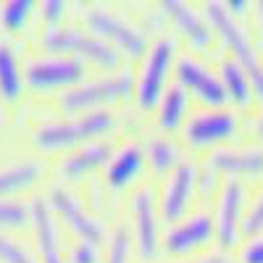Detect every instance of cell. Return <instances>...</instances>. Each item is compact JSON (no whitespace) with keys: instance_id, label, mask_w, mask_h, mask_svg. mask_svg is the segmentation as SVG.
<instances>
[{"instance_id":"obj_33","label":"cell","mask_w":263,"mask_h":263,"mask_svg":"<svg viewBox=\"0 0 263 263\" xmlns=\"http://www.w3.org/2000/svg\"><path fill=\"white\" fill-rule=\"evenodd\" d=\"M227 6V11L237 18V16H242L245 13V8H248V3H242V0H229V3H224Z\"/></svg>"},{"instance_id":"obj_10","label":"cell","mask_w":263,"mask_h":263,"mask_svg":"<svg viewBox=\"0 0 263 263\" xmlns=\"http://www.w3.org/2000/svg\"><path fill=\"white\" fill-rule=\"evenodd\" d=\"M177 79L187 92H192L197 100H203L211 108H221L227 103L224 84L216 74H211L205 66H200L192 58H179L177 63Z\"/></svg>"},{"instance_id":"obj_5","label":"cell","mask_w":263,"mask_h":263,"mask_svg":"<svg viewBox=\"0 0 263 263\" xmlns=\"http://www.w3.org/2000/svg\"><path fill=\"white\" fill-rule=\"evenodd\" d=\"M171 61H174V42L171 40L153 42L137 79V100L142 108H153L156 103H161L163 84L171 71Z\"/></svg>"},{"instance_id":"obj_25","label":"cell","mask_w":263,"mask_h":263,"mask_svg":"<svg viewBox=\"0 0 263 263\" xmlns=\"http://www.w3.org/2000/svg\"><path fill=\"white\" fill-rule=\"evenodd\" d=\"M29 11H32L29 0H11V3H3L0 6V24H3L6 32H18L24 27Z\"/></svg>"},{"instance_id":"obj_22","label":"cell","mask_w":263,"mask_h":263,"mask_svg":"<svg viewBox=\"0 0 263 263\" xmlns=\"http://www.w3.org/2000/svg\"><path fill=\"white\" fill-rule=\"evenodd\" d=\"M40 163L34 161H24V163H16V166H8L0 171V200H3L6 195L11 192H18V190H24L29 184L37 182L40 177Z\"/></svg>"},{"instance_id":"obj_17","label":"cell","mask_w":263,"mask_h":263,"mask_svg":"<svg viewBox=\"0 0 263 263\" xmlns=\"http://www.w3.org/2000/svg\"><path fill=\"white\" fill-rule=\"evenodd\" d=\"M171 18H174V24L179 27V32L190 40V45H195L197 50H203L211 45V27L205 24V21L195 13V8H190L187 3H182V0H166V3L161 6Z\"/></svg>"},{"instance_id":"obj_30","label":"cell","mask_w":263,"mask_h":263,"mask_svg":"<svg viewBox=\"0 0 263 263\" xmlns=\"http://www.w3.org/2000/svg\"><path fill=\"white\" fill-rule=\"evenodd\" d=\"M66 16V3L63 0H45L42 3V18L50 24V29H55Z\"/></svg>"},{"instance_id":"obj_34","label":"cell","mask_w":263,"mask_h":263,"mask_svg":"<svg viewBox=\"0 0 263 263\" xmlns=\"http://www.w3.org/2000/svg\"><path fill=\"white\" fill-rule=\"evenodd\" d=\"M190 263H229L224 255H205V258H197V260H190Z\"/></svg>"},{"instance_id":"obj_8","label":"cell","mask_w":263,"mask_h":263,"mask_svg":"<svg viewBox=\"0 0 263 263\" xmlns=\"http://www.w3.org/2000/svg\"><path fill=\"white\" fill-rule=\"evenodd\" d=\"M84 79V66L74 58H50L34 61L27 69V84L32 90H55V87H71Z\"/></svg>"},{"instance_id":"obj_1","label":"cell","mask_w":263,"mask_h":263,"mask_svg":"<svg viewBox=\"0 0 263 263\" xmlns=\"http://www.w3.org/2000/svg\"><path fill=\"white\" fill-rule=\"evenodd\" d=\"M205 18H208V27H213V32L224 40V45L229 48L234 61L248 71L250 84H253V95L263 103V66H260L258 55L253 53V45H250L248 34L242 32V27L234 21V16L227 11L224 3H208Z\"/></svg>"},{"instance_id":"obj_31","label":"cell","mask_w":263,"mask_h":263,"mask_svg":"<svg viewBox=\"0 0 263 263\" xmlns=\"http://www.w3.org/2000/svg\"><path fill=\"white\" fill-rule=\"evenodd\" d=\"M239 263H263V234L245 242L242 253H239Z\"/></svg>"},{"instance_id":"obj_6","label":"cell","mask_w":263,"mask_h":263,"mask_svg":"<svg viewBox=\"0 0 263 263\" xmlns=\"http://www.w3.org/2000/svg\"><path fill=\"white\" fill-rule=\"evenodd\" d=\"M234 132H237V116L227 108H211V111H203L195 119H190V124L184 126V137L192 147H211L234 137Z\"/></svg>"},{"instance_id":"obj_15","label":"cell","mask_w":263,"mask_h":263,"mask_svg":"<svg viewBox=\"0 0 263 263\" xmlns=\"http://www.w3.org/2000/svg\"><path fill=\"white\" fill-rule=\"evenodd\" d=\"M211 171L229 177H260L263 174V150H216L208 161Z\"/></svg>"},{"instance_id":"obj_29","label":"cell","mask_w":263,"mask_h":263,"mask_svg":"<svg viewBox=\"0 0 263 263\" xmlns=\"http://www.w3.org/2000/svg\"><path fill=\"white\" fill-rule=\"evenodd\" d=\"M105 263H129V237H126L124 229H116L114 232Z\"/></svg>"},{"instance_id":"obj_3","label":"cell","mask_w":263,"mask_h":263,"mask_svg":"<svg viewBox=\"0 0 263 263\" xmlns=\"http://www.w3.org/2000/svg\"><path fill=\"white\" fill-rule=\"evenodd\" d=\"M42 45L53 53H77V55H84L87 61H92L103 69H116L121 63L116 48H111L105 40L100 37H92V34H84L74 27H55V29H48Z\"/></svg>"},{"instance_id":"obj_23","label":"cell","mask_w":263,"mask_h":263,"mask_svg":"<svg viewBox=\"0 0 263 263\" xmlns=\"http://www.w3.org/2000/svg\"><path fill=\"white\" fill-rule=\"evenodd\" d=\"M21 87H24V82H21L16 55L6 42H0V98L16 100L21 95Z\"/></svg>"},{"instance_id":"obj_35","label":"cell","mask_w":263,"mask_h":263,"mask_svg":"<svg viewBox=\"0 0 263 263\" xmlns=\"http://www.w3.org/2000/svg\"><path fill=\"white\" fill-rule=\"evenodd\" d=\"M255 8H258V11H255V13H258V29H260V34H263V0H260Z\"/></svg>"},{"instance_id":"obj_24","label":"cell","mask_w":263,"mask_h":263,"mask_svg":"<svg viewBox=\"0 0 263 263\" xmlns=\"http://www.w3.org/2000/svg\"><path fill=\"white\" fill-rule=\"evenodd\" d=\"M177 147H174L168 140H153L150 142V150H147V161L153 166V171L156 174H168L179 166L177 161Z\"/></svg>"},{"instance_id":"obj_20","label":"cell","mask_w":263,"mask_h":263,"mask_svg":"<svg viewBox=\"0 0 263 263\" xmlns=\"http://www.w3.org/2000/svg\"><path fill=\"white\" fill-rule=\"evenodd\" d=\"M218 79H221V84H224L227 100H232V103L239 105V108L250 105V100H253V84H250V77H248V71H245L234 58L221 63V77H218Z\"/></svg>"},{"instance_id":"obj_16","label":"cell","mask_w":263,"mask_h":263,"mask_svg":"<svg viewBox=\"0 0 263 263\" xmlns=\"http://www.w3.org/2000/svg\"><path fill=\"white\" fill-rule=\"evenodd\" d=\"M32 224H34L37 250H40L42 263H63L53 213H50V208L45 205V200H42V197H34V200H32Z\"/></svg>"},{"instance_id":"obj_21","label":"cell","mask_w":263,"mask_h":263,"mask_svg":"<svg viewBox=\"0 0 263 263\" xmlns=\"http://www.w3.org/2000/svg\"><path fill=\"white\" fill-rule=\"evenodd\" d=\"M184 111H187V90L182 84H174L163 92L161 103H158V121L166 132H174L182 119H184Z\"/></svg>"},{"instance_id":"obj_4","label":"cell","mask_w":263,"mask_h":263,"mask_svg":"<svg viewBox=\"0 0 263 263\" xmlns=\"http://www.w3.org/2000/svg\"><path fill=\"white\" fill-rule=\"evenodd\" d=\"M132 90H135V77L126 74V71L124 74H114L108 79H100V82L82 84V87L69 90L61 98V108L66 114H92V108H98V105L129 98Z\"/></svg>"},{"instance_id":"obj_28","label":"cell","mask_w":263,"mask_h":263,"mask_svg":"<svg viewBox=\"0 0 263 263\" xmlns=\"http://www.w3.org/2000/svg\"><path fill=\"white\" fill-rule=\"evenodd\" d=\"M0 263H34V260L16 239L0 234Z\"/></svg>"},{"instance_id":"obj_19","label":"cell","mask_w":263,"mask_h":263,"mask_svg":"<svg viewBox=\"0 0 263 263\" xmlns=\"http://www.w3.org/2000/svg\"><path fill=\"white\" fill-rule=\"evenodd\" d=\"M142 171V150L137 145H126L121 147L116 156L111 158V166H108V184L121 190L126 184L135 182V177Z\"/></svg>"},{"instance_id":"obj_14","label":"cell","mask_w":263,"mask_h":263,"mask_svg":"<svg viewBox=\"0 0 263 263\" xmlns=\"http://www.w3.org/2000/svg\"><path fill=\"white\" fill-rule=\"evenodd\" d=\"M135 234H137V250L142 260L156 258L158 253V218H156V208H153V195L150 190H140L135 192Z\"/></svg>"},{"instance_id":"obj_13","label":"cell","mask_w":263,"mask_h":263,"mask_svg":"<svg viewBox=\"0 0 263 263\" xmlns=\"http://www.w3.org/2000/svg\"><path fill=\"white\" fill-rule=\"evenodd\" d=\"M239 234H242V187L237 182H227L218 200V216H216V237L224 250L234 248Z\"/></svg>"},{"instance_id":"obj_7","label":"cell","mask_w":263,"mask_h":263,"mask_svg":"<svg viewBox=\"0 0 263 263\" xmlns=\"http://www.w3.org/2000/svg\"><path fill=\"white\" fill-rule=\"evenodd\" d=\"M87 27H90V32H95L103 40L105 37L114 40L116 45L132 58H140L145 53V48H147L142 32H137L135 27H129L124 18L108 13L105 8H90L87 11Z\"/></svg>"},{"instance_id":"obj_9","label":"cell","mask_w":263,"mask_h":263,"mask_svg":"<svg viewBox=\"0 0 263 263\" xmlns=\"http://www.w3.org/2000/svg\"><path fill=\"white\" fill-rule=\"evenodd\" d=\"M216 234V221L208 213H192L190 218H182L166 232L163 250L171 255H184L197 248H203L208 239Z\"/></svg>"},{"instance_id":"obj_2","label":"cell","mask_w":263,"mask_h":263,"mask_svg":"<svg viewBox=\"0 0 263 263\" xmlns=\"http://www.w3.org/2000/svg\"><path fill=\"white\" fill-rule=\"evenodd\" d=\"M114 124V116L108 111H92L77 116L71 121H61V124H48L37 129L34 135V145L42 150H61V147H71L79 145L90 137H98L103 132H108Z\"/></svg>"},{"instance_id":"obj_32","label":"cell","mask_w":263,"mask_h":263,"mask_svg":"<svg viewBox=\"0 0 263 263\" xmlns=\"http://www.w3.org/2000/svg\"><path fill=\"white\" fill-rule=\"evenodd\" d=\"M71 263H98V248L87 245V242H79L71 250Z\"/></svg>"},{"instance_id":"obj_27","label":"cell","mask_w":263,"mask_h":263,"mask_svg":"<svg viewBox=\"0 0 263 263\" xmlns=\"http://www.w3.org/2000/svg\"><path fill=\"white\" fill-rule=\"evenodd\" d=\"M263 234V192L255 197V203L250 205V211L242 216V237L253 239Z\"/></svg>"},{"instance_id":"obj_36","label":"cell","mask_w":263,"mask_h":263,"mask_svg":"<svg viewBox=\"0 0 263 263\" xmlns=\"http://www.w3.org/2000/svg\"><path fill=\"white\" fill-rule=\"evenodd\" d=\"M255 132H258V137L263 140V116L258 119V124H255Z\"/></svg>"},{"instance_id":"obj_11","label":"cell","mask_w":263,"mask_h":263,"mask_svg":"<svg viewBox=\"0 0 263 263\" xmlns=\"http://www.w3.org/2000/svg\"><path fill=\"white\" fill-rule=\"evenodd\" d=\"M197 184V171L190 163H179L171 171L168 184L161 195V218L168 224H179L182 216L192 200V192Z\"/></svg>"},{"instance_id":"obj_12","label":"cell","mask_w":263,"mask_h":263,"mask_svg":"<svg viewBox=\"0 0 263 263\" xmlns=\"http://www.w3.org/2000/svg\"><path fill=\"white\" fill-rule=\"evenodd\" d=\"M50 208L63 218L66 224H69V229L82 239V242H87V245H100L103 242V227L95 221V218L90 216V213H84V208L74 200V197L69 195V192H63V190H53L50 192Z\"/></svg>"},{"instance_id":"obj_18","label":"cell","mask_w":263,"mask_h":263,"mask_svg":"<svg viewBox=\"0 0 263 263\" xmlns=\"http://www.w3.org/2000/svg\"><path fill=\"white\" fill-rule=\"evenodd\" d=\"M111 158H114L111 156V145L95 142V145H87V147L71 153L69 158H63L61 174H63L66 179H79V177H84V174H90V171L105 166Z\"/></svg>"},{"instance_id":"obj_26","label":"cell","mask_w":263,"mask_h":263,"mask_svg":"<svg viewBox=\"0 0 263 263\" xmlns=\"http://www.w3.org/2000/svg\"><path fill=\"white\" fill-rule=\"evenodd\" d=\"M29 216H32V208L13 200H0V229H16L21 224H27Z\"/></svg>"}]
</instances>
